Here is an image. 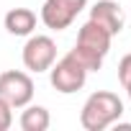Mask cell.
<instances>
[{
	"label": "cell",
	"mask_w": 131,
	"mask_h": 131,
	"mask_svg": "<svg viewBox=\"0 0 131 131\" xmlns=\"http://www.w3.org/2000/svg\"><path fill=\"white\" fill-rule=\"evenodd\" d=\"M10 123H13V108L0 98V131H8Z\"/></svg>",
	"instance_id": "cell-12"
},
{
	"label": "cell",
	"mask_w": 131,
	"mask_h": 131,
	"mask_svg": "<svg viewBox=\"0 0 131 131\" xmlns=\"http://www.w3.org/2000/svg\"><path fill=\"white\" fill-rule=\"evenodd\" d=\"M67 54L80 64L85 72H98V70L103 67V59H105V57H100L98 51H93V49H88V46H80V44H75Z\"/></svg>",
	"instance_id": "cell-10"
},
{
	"label": "cell",
	"mask_w": 131,
	"mask_h": 131,
	"mask_svg": "<svg viewBox=\"0 0 131 131\" xmlns=\"http://www.w3.org/2000/svg\"><path fill=\"white\" fill-rule=\"evenodd\" d=\"M111 34L100 26V23H95V21H85L82 26H80V31H77V41L75 44H80V46H88V49H93V51H98L100 57H105L108 51H111Z\"/></svg>",
	"instance_id": "cell-7"
},
{
	"label": "cell",
	"mask_w": 131,
	"mask_h": 131,
	"mask_svg": "<svg viewBox=\"0 0 131 131\" xmlns=\"http://www.w3.org/2000/svg\"><path fill=\"white\" fill-rule=\"evenodd\" d=\"M121 116H123V100L111 90H98L85 100L80 111V126L85 131H103L116 121H121Z\"/></svg>",
	"instance_id": "cell-1"
},
{
	"label": "cell",
	"mask_w": 131,
	"mask_h": 131,
	"mask_svg": "<svg viewBox=\"0 0 131 131\" xmlns=\"http://www.w3.org/2000/svg\"><path fill=\"white\" fill-rule=\"evenodd\" d=\"M3 23H5V31L13 36H31L36 28V13L31 8H10Z\"/></svg>",
	"instance_id": "cell-8"
},
{
	"label": "cell",
	"mask_w": 131,
	"mask_h": 131,
	"mask_svg": "<svg viewBox=\"0 0 131 131\" xmlns=\"http://www.w3.org/2000/svg\"><path fill=\"white\" fill-rule=\"evenodd\" d=\"M90 21L100 23L111 36H118L123 31V13L116 0H98L90 8Z\"/></svg>",
	"instance_id": "cell-6"
},
{
	"label": "cell",
	"mask_w": 131,
	"mask_h": 131,
	"mask_svg": "<svg viewBox=\"0 0 131 131\" xmlns=\"http://www.w3.org/2000/svg\"><path fill=\"white\" fill-rule=\"evenodd\" d=\"M21 128L23 131H46L49 123H51V116H49V108L44 105H26V111L21 113Z\"/></svg>",
	"instance_id": "cell-9"
},
{
	"label": "cell",
	"mask_w": 131,
	"mask_h": 131,
	"mask_svg": "<svg viewBox=\"0 0 131 131\" xmlns=\"http://www.w3.org/2000/svg\"><path fill=\"white\" fill-rule=\"evenodd\" d=\"M126 93H128V100H131V88H126Z\"/></svg>",
	"instance_id": "cell-13"
},
{
	"label": "cell",
	"mask_w": 131,
	"mask_h": 131,
	"mask_svg": "<svg viewBox=\"0 0 131 131\" xmlns=\"http://www.w3.org/2000/svg\"><path fill=\"white\" fill-rule=\"evenodd\" d=\"M21 59H23V67L28 72H49V67L57 62V44L51 36H44V34H36V36H28V41L23 44V51H21Z\"/></svg>",
	"instance_id": "cell-2"
},
{
	"label": "cell",
	"mask_w": 131,
	"mask_h": 131,
	"mask_svg": "<svg viewBox=\"0 0 131 131\" xmlns=\"http://www.w3.org/2000/svg\"><path fill=\"white\" fill-rule=\"evenodd\" d=\"M85 80H88V72L70 54H64L59 62H54L49 67V82H51V88L57 93H64V95L77 93V90L85 88Z\"/></svg>",
	"instance_id": "cell-3"
},
{
	"label": "cell",
	"mask_w": 131,
	"mask_h": 131,
	"mask_svg": "<svg viewBox=\"0 0 131 131\" xmlns=\"http://www.w3.org/2000/svg\"><path fill=\"white\" fill-rule=\"evenodd\" d=\"M85 8H88V0H44L41 23L51 31H64L72 26V21Z\"/></svg>",
	"instance_id": "cell-5"
},
{
	"label": "cell",
	"mask_w": 131,
	"mask_h": 131,
	"mask_svg": "<svg viewBox=\"0 0 131 131\" xmlns=\"http://www.w3.org/2000/svg\"><path fill=\"white\" fill-rule=\"evenodd\" d=\"M0 98L10 108H26L34 100V80L28 72L8 70L0 75Z\"/></svg>",
	"instance_id": "cell-4"
},
{
	"label": "cell",
	"mask_w": 131,
	"mask_h": 131,
	"mask_svg": "<svg viewBox=\"0 0 131 131\" xmlns=\"http://www.w3.org/2000/svg\"><path fill=\"white\" fill-rule=\"evenodd\" d=\"M118 82L126 88H131V54H126L121 62H118Z\"/></svg>",
	"instance_id": "cell-11"
}]
</instances>
